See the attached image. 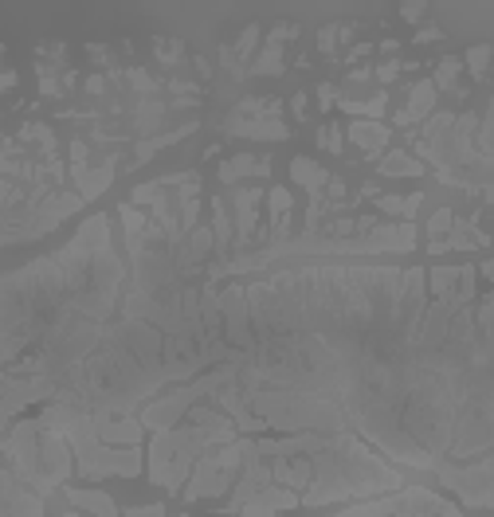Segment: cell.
<instances>
[{
    "instance_id": "37",
    "label": "cell",
    "mask_w": 494,
    "mask_h": 517,
    "mask_svg": "<svg viewBox=\"0 0 494 517\" xmlns=\"http://www.w3.org/2000/svg\"><path fill=\"white\" fill-rule=\"evenodd\" d=\"M86 157H91V145L78 137V142H71V165H86Z\"/></svg>"
},
{
    "instance_id": "44",
    "label": "cell",
    "mask_w": 494,
    "mask_h": 517,
    "mask_svg": "<svg viewBox=\"0 0 494 517\" xmlns=\"http://www.w3.org/2000/svg\"><path fill=\"white\" fill-rule=\"evenodd\" d=\"M291 111H294V118H306V94H294L291 98Z\"/></svg>"
},
{
    "instance_id": "31",
    "label": "cell",
    "mask_w": 494,
    "mask_h": 517,
    "mask_svg": "<svg viewBox=\"0 0 494 517\" xmlns=\"http://www.w3.org/2000/svg\"><path fill=\"white\" fill-rule=\"evenodd\" d=\"M126 78H130V86L137 94H153L157 91V78L150 71H142V67H134V71H126Z\"/></svg>"
},
{
    "instance_id": "14",
    "label": "cell",
    "mask_w": 494,
    "mask_h": 517,
    "mask_svg": "<svg viewBox=\"0 0 494 517\" xmlns=\"http://www.w3.org/2000/svg\"><path fill=\"white\" fill-rule=\"evenodd\" d=\"M432 106H436V86H432V78H420L416 86H412V94H408V106L392 118L400 129H408V126H416L424 122V118L432 114Z\"/></svg>"
},
{
    "instance_id": "23",
    "label": "cell",
    "mask_w": 494,
    "mask_h": 517,
    "mask_svg": "<svg viewBox=\"0 0 494 517\" xmlns=\"http://www.w3.org/2000/svg\"><path fill=\"white\" fill-rule=\"evenodd\" d=\"M255 165H259V157H251V153L232 157V161L220 165V181H224V185H240L247 173H255Z\"/></svg>"
},
{
    "instance_id": "6",
    "label": "cell",
    "mask_w": 494,
    "mask_h": 517,
    "mask_svg": "<svg viewBox=\"0 0 494 517\" xmlns=\"http://www.w3.org/2000/svg\"><path fill=\"white\" fill-rule=\"evenodd\" d=\"M330 517H463V510L443 502L440 494L424 490V486H404V490H392L384 498L345 505V510Z\"/></svg>"
},
{
    "instance_id": "41",
    "label": "cell",
    "mask_w": 494,
    "mask_h": 517,
    "mask_svg": "<svg viewBox=\"0 0 494 517\" xmlns=\"http://www.w3.org/2000/svg\"><path fill=\"white\" fill-rule=\"evenodd\" d=\"M424 12H428V4H404V8H400V16H404V20H412V24H416V20H420Z\"/></svg>"
},
{
    "instance_id": "42",
    "label": "cell",
    "mask_w": 494,
    "mask_h": 517,
    "mask_svg": "<svg viewBox=\"0 0 494 517\" xmlns=\"http://www.w3.org/2000/svg\"><path fill=\"white\" fill-rule=\"evenodd\" d=\"M443 32H440V28L436 24H432V28H420V32H416V44H432V39H440Z\"/></svg>"
},
{
    "instance_id": "34",
    "label": "cell",
    "mask_w": 494,
    "mask_h": 517,
    "mask_svg": "<svg viewBox=\"0 0 494 517\" xmlns=\"http://www.w3.org/2000/svg\"><path fill=\"white\" fill-rule=\"evenodd\" d=\"M322 193H325L322 201H330V204H342V196H345V181H342V176H330Z\"/></svg>"
},
{
    "instance_id": "11",
    "label": "cell",
    "mask_w": 494,
    "mask_h": 517,
    "mask_svg": "<svg viewBox=\"0 0 494 517\" xmlns=\"http://www.w3.org/2000/svg\"><path fill=\"white\" fill-rule=\"evenodd\" d=\"M232 137H251V142H286L291 129L283 122H271V118H228L224 122Z\"/></svg>"
},
{
    "instance_id": "24",
    "label": "cell",
    "mask_w": 494,
    "mask_h": 517,
    "mask_svg": "<svg viewBox=\"0 0 494 517\" xmlns=\"http://www.w3.org/2000/svg\"><path fill=\"white\" fill-rule=\"evenodd\" d=\"M251 75H283V47L279 44H267L259 55H255V63L247 67Z\"/></svg>"
},
{
    "instance_id": "45",
    "label": "cell",
    "mask_w": 494,
    "mask_h": 517,
    "mask_svg": "<svg viewBox=\"0 0 494 517\" xmlns=\"http://www.w3.org/2000/svg\"><path fill=\"white\" fill-rule=\"evenodd\" d=\"M373 71H369V67H358V71H350V83H365V78H369Z\"/></svg>"
},
{
    "instance_id": "32",
    "label": "cell",
    "mask_w": 494,
    "mask_h": 517,
    "mask_svg": "<svg viewBox=\"0 0 494 517\" xmlns=\"http://www.w3.org/2000/svg\"><path fill=\"white\" fill-rule=\"evenodd\" d=\"M451 220H456L451 208H436V216H432V224H428L432 240H443V232H451Z\"/></svg>"
},
{
    "instance_id": "12",
    "label": "cell",
    "mask_w": 494,
    "mask_h": 517,
    "mask_svg": "<svg viewBox=\"0 0 494 517\" xmlns=\"http://www.w3.org/2000/svg\"><path fill=\"white\" fill-rule=\"evenodd\" d=\"M263 201V188H240V193H235V243L240 247H247L251 243V235H255V212H259V204Z\"/></svg>"
},
{
    "instance_id": "28",
    "label": "cell",
    "mask_w": 494,
    "mask_h": 517,
    "mask_svg": "<svg viewBox=\"0 0 494 517\" xmlns=\"http://www.w3.org/2000/svg\"><path fill=\"white\" fill-rule=\"evenodd\" d=\"M153 47H157V59H161V63H181L185 59V44L181 39H153Z\"/></svg>"
},
{
    "instance_id": "30",
    "label": "cell",
    "mask_w": 494,
    "mask_h": 517,
    "mask_svg": "<svg viewBox=\"0 0 494 517\" xmlns=\"http://www.w3.org/2000/svg\"><path fill=\"white\" fill-rule=\"evenodd\" d=\"M342 126L338 122H330V126H322V134H318V142H322V149L325 153H342Z\"/></svg>"
},
{
    "instance_id": "35",
    "label": "cell",
    "mask_w": 494,
    "mask_h": 517,
    "mask_svg": "<svg viewBox=\"0 0 494 517\" xmlns=\"http://www.w3.org/2000/svg\"><path fill=\"white\" fill-rule=\"evenodd\" d=\"M122 517H165V505H130Z\"/></svg>"
},
{
    "instance_id": "18",
    "label": "cell",
    "mask_w": 494,
    "mask_h": 517,
    "mask_svg": "<svg viewBox=\"0 0 494 517\" xmlns=\"http://www.w3.org/2000/svg\"><path fill=\"white\" fill-rule=\"evenodd\" d=\"M67 502H71L75 510H86L91 517H122L106 490H67Z\"/></svg>"
},
{
    "instance_id": "7",
    "label": "cell",
    "mask_w": 494,
    "mask_h": 517,
    "mask_svg": "<svg viewBox=\"0 0 494 517\" xmlns=\"http://www.w3.org/2000/svg\"><path fill=\"white\" fill-rule=\"evenodd\" d=\"M490 463L487 455H479L475 463H448V459H440L436 466H432V474L448 486V490H456L463 502L471 505V510H490L494 505V494H490Z\"/></svg>"
},
{
    "instance_id": "46",
    "label": "cell",
    "mask_w": 494,
    "mask_h": 517,
    "mask_svg": "<svg viewBox=\"0 0 494 517\" xmlns=\"http://www.w3.org/2000/svg\"><path fill=\"white\" fill-rule=\"evenodd\" d=\"M373 52V47L369 44H358V47H353V52H350V63H353V59H365V55H369Z\"/></svg>"
},
{
    "instance_id": "38",
    "label": "cell",
    "mask_w": 494,
    "mask_h": 517,
    "mask_svg": "<svg viewBox=\"0 0 494 517\" xmlns=\"http://www.w3.org/2000/svg\"><path fill=\"white\" fill-rule=\"evenodd\" d=\"M294 36H299V28H294V24H279V28L271 32V39H267V44H283V39H294Z\"/></svg>"
},
{
    "instance_id": "43",
    "label": "cell",
    "mask_w": 494,
    "mask_h": 517,
    "mask_svg": "<svg viewBox=\"0 0 494 517\" xmlns=\"http://www.w3.org/2000/svg\"><path fill=\"white\" fill-rule=\"evenodd\" d=\"M86 52H91V59H95V63H111V52H106L103 44H91V47H86Z\"/></svg>"
},
{
    "instance_id": "26",
    "label": "cell",
    "mask_w": 494,
    "mask_h": 517,
    "mask_svg": "<svg viewBox=\"0 0 494 517\" xmlns=\"http://www.w3.org/2000/svg\"><path fill=\"white\" fill-rule=\"evenodd\" d=\"M451 122H456V114H451V111H440V114H432L428 122H424V134H420V142H440V137H448V134H451Z\"/></svg>"
},
{
    "instance_id": "29",
    "label": "cell",
    "mask_w": 494,
    "mask_h": 517,
    "mask_svg": "<svg viewBox=\"0 0 494 517\" xmlns=\"http://www.w3.org/2000/svg\"><path fill=\"white\" fill-rule=\"evenodd\" d=\"M487 63H490V47L487 44H479V47H471V52H467V67H471V75H475V78H487Z\"/></svg>"
},
{
    "instance_id": "25",
    "label": "cell",
    "mask_w": 494,
    "mask_h": 517,
    "mask_svg": "<svg viewBox=\"0 0 494 517\" xmlns=\"http://www.w3.org/2000/svg\"><path fill=\"white\" fill-rule=\"evenodd\" d=\"M384 106H389V94H373L369 103H342L345 114H361V122H377L384 114Z\"/></svg>"
},
{
    "instance_id": "21",
    "label": "cell",
    "mask_w": 494,
    "mask_h": 517,
    "mask_svg": "<svg viewBox=\"0 0 494 517\" xmlns=\"http://www.w3.org/2000/svg\"><path fill=\"white\" fill-rule=\"evenodd\" d=\"M424 204V193H412V196H377V208L384 216H404V224H412V216L420 212Z\"/></svg>"
},
{
    "instance_id": "17",
    "label": "cell",
    "mask_w": 494,
    "mask_h": 517,
    "mask_svg": "<svg viewBox=\"0 0 494 517\" xmlns=\"http://www.w3.org/2000/svg\"><path fill=\"white\" fill-rule=\"evenodd\" d=\"M267 208H271V243L286 240V232H291V193L286 188L275 185L271 193H267Z\"/></svg>"
},
{
    "instance_id": "27",
    "label": "cell",
    "mask_w": 494,
    "mask_h": 517,
    "mask_svg": "<svg viewBox=\"0 0 494 517\" xmlns=\"http://www.w3.org/2000/svg\"><path fill=\"white\" fill-rule=\"evenodd\" d=\"M255 44H259V24H247V28H243V36H240V44L232 47V52H235V63L243 67L247 59L255 55Z\"/></svg>"
},
{
    "instance_id": "3",
    "label": "cell",
    "mask_w": 494,
    "mask_h": 517,
    "mask_svg": "<svg viewBox=\"0 0 494 517\" xmlns=\"http://www.w3.org/2000/svg\"><path fill=\"white\" fill-rule=\"evenodd\" d=\"M39 427L47 431H59L67 439L75 455V471L83 479H137L142 474V447H106L103 439L95 435V420L91 412L83 407H71V404H47L44 412L36 415Z\"/></svg>"
},
{
    "instance_id": "8",
    "label": "cell",
    "mask_w": 494,
    "mask_h": 517,
    "mask_svg": "<svg viewBox=\"0 0 494 517\" xmlns=\"http://www.w3.org/2000/svg\"><path fill=\"white\" fill-rule=\"evenodd\" d=\"M95 435L106 447H142L145 427L137 423V415H91Z\"/></svg>"
},
{
    "instance_id": "36",
    "label": "cell",
    "mask_w": 494,
    "mask_h": 517,
    "mask_svg": "<svg viewBox=\"0 0 494 517\" xmlns=\"http://www.w3.org/2000/svg\"><path fill=\"white\" fill-rule=\"evenodd\" d=\"M400 71H404V67L397 63V59H389V63H381V67H377V78H381V83H392V78H397Z\"/></svg>"
},
{
    "instance_id": "2",
    "label": "cell",
    "mask_w": 494,
    "mask_h": 517,
    "mask_svg": "<svg viewBox=\"0 0 494 517\" xmlns=\"http://www.w3.org/2000/svg\"><path fill=\"white\" fill-rule=\"evenodd\" d=\"M185 415H189V423L169 427V431H153V439H150V482L165 486L169 494H181V486L193 474V463L209 447H224V443L240 439L235 423L220 407L193 404Z\"/></svg>"
},
{
    "instance_id": "49",
    "label": "cell",
    "mask_w": 494,
    "mask_h": 517,
    "mask_svg": "<svg viewBox=\"0 0 494 517\" xmlns=\"http://www.w3.org/2000/svg\"><path fill=\"white\" fill-rule=\"evenodd\" d=\"M63 517H83V513H75V510H71V513H63Z\"/></svg>"
},
{
    "instance_id": "1",
    "label": "cell",
    "mask_w": 494,
    "mask_h": 517,
    "mask_svg": "<svg viewBox=\"0 0 494 517\" xmlns=\"http://www.w3.org/2000/svg\"><path fill=\"white\" fill-rule=\"evenodd\" d=\"M310 466H314V479L299 494V505H306V510L333 505V502H345V498L369 502V498H377V494L404 490V474L397 466L384 463L381 455L353 431L325 435V447L310 455Z\"/></svg>"
},
{
    "instance_id": "16",
    "label": "cell",
    "mask_w": 494,
    "mask_h": 517,
    "mask_svg": "<svg viewBox=\"0 0 494 517\" xmlns=\"http://www.w3.org/2000/svg\"><path fill=\"white\" fill-rule=\"evenodd\" d=\"M291 176H294V185H302L306 193H310V201H322V188L330 181V173H325L318 161H310V157H294Z\"/></svg>"
},
{
    "instance_id": "33",
    "label": "cell",
    "mask_w": 494,
    "mask_h": 517,
    "mask_svg": "<svg viewBox=\"0 0 494 517\" xmlns=\"http://www.w3.org/2000/svg\"><path fill=\"white\" fill-rule=\"evenodd\" d=\"M333 44H338V24H325L318 32V52L322 55H333Z\"/></svg>"
},
{
    "instance_id": "4",
    "label": "cell",
    "mask_w": 494,
    "mask_h": 517,
    "mask_svg": "<svg viewBox=\"0 0 494 517\" xmlns=\"http://www.w3.org/2000/svg\"><path fill=\"white\" fill-rule=\"evenodd\" d=\"M0 459H8L12 474L39 498L71 479V447L59 431H47L36 420H16L12 435L0 439Z\"/></svg>"
},
{
    "instance_id": "50",
    "label": "cell",
    "mask_w": 494,
    "mask_h": 517,
    "mask_svg": "<svg viewBox=\"0 0 494 517\" xmlns=\"http://www.w3.org/2000/svg\"><path fill=\"white\" fill-rule=\"evenodd\" d=\"M165 517H169V513H165ZM173 517H189V513H173Z\"/></svg>"
},
{
    "instance_id": "10",
    "label": "cell",
    "mask_w": 494,
    "mask_h": 517,
    "mask_svg": "<svg viewBox=\"0 0 494 517\" xmlns=\"http://www.w3.org/2000/svg\"><path fill=\"white\" fill-rule=\"evenodd\" d=\"M283 510H299V494L294 490H286V486H267V490H259L251 502H243L240 505V513L243 517H275V513H283Z\"/></svg>"
},
{
    "instance_id": "39",
    "label": "cell",
    "mask_w": 494,
    "mask_h": 517,
    "mask_svg": "<svg viewBox=\"0 0 494 517\" xmlns=\"http://www.w3.org/2000/svg\"><path fill=\"white\" fill-rule=\"evenodd\" d=\"M106 86H111V83H106V75H91V78H86V94H106Z\"/></svg>"
},
{
    "instance_id": "48",
    "label": "cell",
    "mask_w": 494,
    "mask_h": 517,
    "mask_svg": "<svg viewBox=\"0 0 494 517\" xmlns=\"http://www.w3.org/2000/svg\"><path fill=\"white\" fill-rule=\"evenodd\" d=\"M475 271L482 275V283H490V275H494V263H479V267H475Z\"/></svg>"
},
{
    "instance_id": "20",
    "label": "cell",
    "mask_w": 494,
    "mask_h": 517,
    "mask_svg": "<svg viewBox=\"0 0 494 517\" xmlns=\"http://www.w3.org/2000/svg\"><path fill=\"white\" fill-rule=\"evenodd\" d=\"M377 173L381 176H424V165L412 153H404V149H392V153L381 157Z\"/></svg>"
},
{
    "instance_id": "13",
    "label": "cell",
    "mask_w": 494,
    "mask_h": 517,
    "mask_svg": "<svg viewBox=\"0 0 494 517\" xmlns=\"http://www.w3.org/2000/svg\"><path fill=\"white\" fill-rule=\"evenodd\" d=\"M310 479H314L310 455H299V459H275L271 463V482L275 486H286V490H306Z\"/></svg>"
},
{
    "instance_id": "19",
    "label": "cell",
    "mask_w": 494,
    "mask_h": 517,
    "mask_svg": "<svg viewBox=\"0 0 494 517\" xmlns=\"http://www.w3.org/2000/svg\"><path fill=\"white\" fill-rule=\"evenodd\" d=\"M212 240H216V255L220 263L228 258V247L235 243V232H232V220H228V204L220 196H212Z\"/></svg>"
},
{
    "instance_id": "15",
    "label": "cell",
    "mask_w": 494,
    "mask_h": 517,
    "mask_svg": "<svg viewBox=\"0 0 494 517\" xmlns=\"http://www.w3.org/2000/svg\"><path fill=\"white\" fill-rule=\"evenodd\" d=\"M350 142L353 145H361V153L365 157H381V149L389 145V126H381V122H353L350 126Z\"/></svg>"
},
{
    "instance_id": "22",
    "label": "cell",
    "mask_w": 494,
    "mask_h": 517,
    "mask_svg": "<svg viewBox=\"0 0 494 517\" xmlns=\"http://www.w3.org/2000/svg\"><path fill=\"white\" fill-rule=\"evenodd\" d=\"M459 71H463V59H459V55H448V59H440L436 75H432V86H436V91H456V94H463L459 86H456Z\"/></svg>"
},
{
    "instance_id": "5",
    "label": "cell",
    "mask_w": 494,
    "mask_h": 517,
    "mask_svg": "<svg viewBox=\"0 0 494 517\" xmlns=\"http://www.w3.org/2000/svg\"><path fill=\"white\" fill-rule=\"evenodd\" d=\"M243 447H247V439H232V443H224V447H209V451L193 463L189 482L181 486L185 498L201 502V498H216V494L232 490L235 474L243 471Z\"/></svg>"
},
{
    "instance_id": "9",
    "label": "cell",
    "mask_w": 494,
    "mask_h": 517,
    "mask_svg": "<svg viewBox=\"0 0 494 517\" xmlns=\"http://www.w3.org/2000/svg\"><path fill=\"white\" fill-rule=\"evenodd\" d=\"M114 173H118V157L111 153L98 168H86V165H71V185H75V193H78V201H98V196L111 188L114 181Z\"/></svg>"
},
{
    "instance_id": "47",
    "label": "cell",
    "mask_w": 494,
    "mask_h": 517,
    "mask_svg": "<svg viewBox=\"0 0 494 517\" xmlns=\"http://www.w3.org/2000/svg\"><path fill=\"white\" fill-rule=\"evenodd\" d=\"M428 251H432V255H443V251H448V240H432Z\"/></svg>"
},
{
    "instance_id": "40",
    "label": "cell",
    "mask_w": 494,
    "mask_h": 517,
    "mask_svg": "<svg viewBox=\"0 0 494 517\" xmlns=\"http://www.w3.org/2000/svg\"><path fill=\"white\" fill-rule=\"evenodd\" d=\"M333 94H338V91H333V83H322V86H318V103H322V111H330V106H333Z\"/></svg>"
}]
</instances>
